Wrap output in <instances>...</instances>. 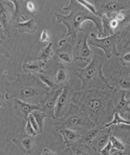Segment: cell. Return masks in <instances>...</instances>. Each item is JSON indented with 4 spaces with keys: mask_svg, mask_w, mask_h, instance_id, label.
I'll list each match as a JSON object with an SVG mask.
<instances>
[{
    "mask_svg": "<svg viewBox=\"0 0 130 155\" xmlns=\"http://www.w3.org/2000/svg\"><path fill=\"white\" fill-rule=\"evenodd\" d=\"M65 9H69V14H55L57 21L63 23L67 28V34L65 38L70 37L71 39H75L77 37V33L80 30H82L83 24L87 20H91L94 23L100 33V35L101 36L103 25L102 19L100 16H95L78 3V2H76L74 1H71L69 7Z\"/></svg>",
    "mask_w": 130,
    "mask_h": 155,
    "instance_id": "cell-1",
    "label": "cell"
},
{
    "mask_svg": "<svg viewBox=\"0 0 130 155\" xmlns=\"http://www.w3.org/2000/svg\"><path fill=\"white\" fill-rule=\"evenodd\" d=\"M120 33L111 34L110 36L104 37H98L94 34H91L88 38L87 42L89 45H92L96 48H100L104 52L105 55L108 58H110L111 56H118L119 54L117 51L118 39L119 37Z\"/></svg>",
    "mask_w": 130,
    "mask_h": 155,
    "instance_id": "cell-2",
    "label": "cell"
},
{
    "mask_svg": "<svg viewBox=\"0 0 130 155\" xmlns=\"http://www.w3.org/2000/svg\"><path fill=\"white\" fill-rule=\"evenodd\" d=\"M87 37H85L84 41H81L78 44L77 47V53L76 54V58L77 59H83L86 60L91 56V50L89 48V44L87 42Z\"/></svg>",
    "mask_w": 130,
    "mask_h": 155,
    "instance_id": "cell-3",
    "label": "cell"
},
{
    "mask_svg": "<svg viewBox=\"0 0 130 155\" xmlns=\"http://www.w3.org/2000/svg\"><path fill=\"white\" fill-rule=\"evenodd\" d=\"M16 28L21 34L27 33V34H34L38 29V26L34 22V19H30L27 21L19 22L16 24Z\"/></svg>",
    "mask_w": 130,
    "mask_h": 155,
    "instance_id": "cell-4",
    "label": "cell"
},
{
    "mask_svg": "<svg viewBox=\"0 0 130 155\" xmlns=\"http://www.w3.org/2000/svg\"><path fill=\"white\" fill-rule=\"evenodd\" d=\"M15 102H16V106L20 108L22 113L25 116H27V117L33 112L41 110V108L38 105L30 104V103L22 101L20 99H15Z\"/></svg>",
    "mask_w": 130,
    "mask_h": 155,
    "instance_id": "cell-5",
    "label": "cell"
},
{
    "mask_svg": "<svg viewBox=\"0 0 130 155\" xmlns=\"http://www.w3.org/2000/svg\"><path fill=\"white\" fill-rule=\"evenodd\" d=\"M96 68H97L96 64H95V60L94 59L90 63V64H88L85 68H83V70L81 71L82 73L80 74L82 76V79H84V81H88L92 79H94L95 74H96L97 72Z\"/></svg>",
    "mask_w": 130,
    "mask_h": 155,
    "instance_id": "cell-6",
    "label": "cell"
},
{
    "mask_svg": "<svg viewBox=\"0 0 130 155\" xmlns=\"http://www.w3.org/2000/svg\"><path fill=\"white\" fill-rule=\"evenodd\" d=\"M68 97H69V91L67 88H63V91L59 95V99L57 101V104L55 107V116H59V113L62 112L64 106H66L68 102Z\"/></svg>",
    "mask_w": 130,
    "mask_h": 155,
    "instance_id": "cell-7",
    "label": "cell"
},
{
    "mask_svg": "<svg viewBox=\"0 0 130 155\" xmlns=\"http://www.w3.org/2000/svg\"><path fill=\"white\" fill-rule=\"evenodd\" d=\"M45 67V62L41 61H37L34 62H27L23 65V70L26 71L33 72H41L43 71Z\"/></svg>",
    "mask_w": 130,
    "mask_h": 155,
    "instance_id": "cell-8",
    "label": "cell"
},
{
    "mask_svg": "<svg viewBox=\"0 0 130 155\" xmlns=\"http://www.w3.org/2000/svg\"><path fill=\"white\" fill-rule=\"evenodd\" d=\"M62 91H63V88H60L59 90L56 91L55 93L52 95V98L49 100L47 101L46 103H45V109L49 112V113H52L53 116H55V107H56L58 99H59V96Z\"/></svg>",
    "mask_w": 130,
    "mask_h": 155,
    "instance_id": "cell-9",
    "label": "cell"
},
{
    "mask_svg": "<svg viewBox=\"0 0 130 155\" xmlns=\"http://www.w3.org/2000/svg\"><path fill=\"white\" fill-rule=\"evenodd\" d=\"M53 55V50H52V42H49L46 47L43 48L40 51L38 55V61L46 62L48 59H50Z\"/></svg>",
    "mask_w": 130,
    "mask_h": 155,
    "instance_id": "cell-10",
    "label": "cell"
},
{
    "mask_svg": "<svg viewBox=\"0 0 130 155\" xmlns=\"http://www.w3.org/2000/svg\"><path fill=\"white\" fill-rule=\"evenodd\" d=\"M59 132L63 136V140L66 143H71L78 137V134L75 132V130H73L70 129H62V130H59Z\"/></svg>",
    "mask_w": 130,
    "mask_h": 155,
    "instance_id": "cell-11",
    "label": "cell"
},
{
    "mask_svg": "<svg viewBox=\"0 0 130 155\" xmlns=\"http://www.w3.org/2000/svg\"><path fill=\"white\" fill-rule=\"evenodd\" d=\"M118 125H125V126H130V121L129 120H124L122 117L119 116V114L118 113H115L114 114V117H113L112 121H111L109 124H107L104 127H103L102 129L107 128V127H111V126H118Z\"/></svg>",
    "mask_w": 130,
    "mask_h": 155,
    "instance_id": "cell-12",
    "label": "cell"
},
{
    "mask_svg": "<svg viewBox=\"0 0 130 155\" xmlns=\"http://www.w3.org/2000/svg\"><path fill=\"white\" fill-rule=\"evenodd\" d=\"M37 94V91L32 86H25L20 90V97L23 99H30L34 97Z\"/></svg>",
    "mask_w": 130,
    "mask_h": 155,
    "instance_id": "cell-13",
    "label": "cell"
},
{
    "mask_svg": "<svg viewBox=\"0 0 130 155\" xmlns=\"http://www.w3.org/2000/svg\"><path fill=\"white\" fill-rule=\"evenodd\" d=\"M32 114L34 115V118L36 119V121H37V123H38V127H39V129H40V133H41L43 130V125H44L45 119L46 118V117H50V116H48L47 113H43V112H39V111L33 112Z\"/></svg>",
    "mask_w": 130,
    "mask_h": 155,
    "instance_id": "cell-14",
    "label": "cell"
},
{
    "mask_svg": "<svg viewBox=\"0 0 130 155\" xmlns=\"http://www.w3.org/2000/svg\"><path fill=\"white\" fill-rule=\"evenodd\" d=\"M101 102L99 99H91L87 102V106L88 107V109L94 113H98L100 111L101 109Z\"/></svg>",
    "mask_w": 130,
    "mask_h": 155,
    "instance_id": "cell-15",
    "label": "cell"
},
{
    "mask_svg": "<svg viewBox=\"0 0 130 155\" xmlns=\"http://www.w3.org/2000/svg\"><path fill=\"white\" fill-rule=\"evenodd\" d=\"M109 140L111 143L112 148H114L115 150H119V151H122V150H125V145H124V143L120 140L118 139L117 137H114V136H111L109 138Z\"/></svg>",
    "mask_w": 130,
    "mask_h": 155,
    "instance_id": "cell-16",
    "label": "cell"
},
{
    "mask_svg": "<svg viewBox=\"0 0 130 155\" xmlns=\"http://www.w3.org/2000/svg\"><path fill=\"white\" fill-rule=\"evenodd\" d=\"M67 71L65 67H61L56 74V81L58 83H63L67 79Z\"/></svg>",
    "mask_w": 130,
    "mask_h": 155,
    "instance_id": "cell-17",
    "label": "cell"
},
{
    "mask_svg": "<svg viewBox=\"0 0 130 155\" xmlns=\"http://www.w3.org/2000/svg\"><path fill=\"white\" fill-rule=\"evenodd\" d=\"M77 2H78V3H80V5H82V6H84V8H86V9H87L88 11H90L91 13L94 14L95 16H99L98 12V11H97L95 6L94 5H92L91 2H87V1H86V0H79V1H77Z\"/></svg>",
    "mask_w": 130,
    "mask_h": 155,
    "instance_id": "cell-18",
    "label": "cell"
},
{
    "mask_svg": "<svg viewBox=\"0 0 130 155\" xmlns=\"http://www.w3.org/2000/svg\"><path fill=\"white\" fill-rule=\"evenodd\" d=\"M122 4L118 2H109L106 5V9L110 12H115L116 11L122 9Z\"/></svg>",
    "mask_w": 130,
    "mask_h": 155,
    "instance_id": "cell-19",
    "label": "cell"
},
{
    "mask_svg": "<svg viewBox=\"0 0 130 155\" xmlns=\"http://www.w3.org/2000/svg\"><path fill=\"white\" fill-rule=\"evenodd\" d=\"M98 132H99V131H98V129L91 130L87 134H86L84 140H83V142H84V143H87V144H91V143H92L93 140L94 139L95 137H96Z\"/></svg>",
    "mask_w": 130,
    "mask_h": 155,
    "instance_id": "cell-20",
    "label": "cell"
},
{
    "mask_svg": "<svg viewBox=\"0 0 130 155\" xmlns=\"http://www.w3.org/2000/svg\"><path fill=\"white\" fill-rule=\"evenodd\" d=\"M83 119L80 117L78 115H73L68 120V125L70 127H73V126H80L82 124Z\"/></svg>",
    "mask_w": 130,
    "mask_h": 155,
    "instance_id": "cell-21",
    "label": "cell"
},
{
    "mask_svg": "<svg viewBox=\"0 0 130 155\" xmlns=\"http://www.w3.org/2000/svg\"><path fill=\"white\" fill-rule=\"evenodd\" d=\"M39 78L42 83H44L47 87L48 88H53L54 87V83L53 81H52L50 78L48 77V76L45 75V74H39Z\"/></svg>",
    "mask_w": 130,
    "mask_h": 155,
    "instance_id": "cell-22",
    "label": "cell"
},
{
    "mask_svg": "<svg viewBox=\"0 0 130 155\" xmlns=\"http://www.w3.org/2000/svg\"><path fill=\"white\" fill-rule=\"evenodd\" d=\"M22 145L27 153L32 151V140L29 137H26L22 140Z\"/></svg>",
    "mask_w": 130,
    "mask_h": 155,
    "instance_id": "cell-23",
    "label": "cell"
},
{
    "mask_svg": "<svg viewBox=\"0 0 130 155\" xmlns=\"http://www.w3.org/2000/svg\"><path fill=\"white\" fill-rule=\"evenodd\" d=\"M27 120L30 122V124L32 125V127H34V130H36V132L38 133V134H40L39 127H38V123H37V121H36V119L34 118V115H33L32 113H30V114L27 116Z\"/></svg>",
    "mask_w": 130,
    "mask_h": 155,
    "instance_id": "cell-24",
    "label": "cell"
},
{
    "mask_svg": "<svg viewBox=\"0 0 130 155\" xmlns=\"http://www.w3.org/2000/svg\"><path fill=\"white\" fill-rule=\"evenodd\" d=\"M25 131L29 136H31V137H35V136H37L38 134V133L36 132L34 128L32 127V125L30 124V123L28 120H27V125H26L25 127Z\"/></svg>",
    "mask_w": 130,
    "mask_h": 155,
    "instance_id": "cell-25",
    "label": "cell"
},
{
    "mask_svg": "<svg viewBox=\"0 0 130 155\" xmlns=\"http://www.w3.org/2000/svg\"><path fill=\"white\" fill-rule=\"evenodd\" d=\"M59 59H60L63 62H64V63L70 64L71 63L72 61V58L67 52H62V53H59Z\"/></svg>",
    "mask_w": 130,
    "mask_h": 155,
    "instance_id": "cell-26",
    "label": "cell"
},
{
    "mask_svg": "<svg viewBox=\"0 0 130 155\" xmlns=\"http://www.w3.org/2000/svg\"><path fill=\"white\" fill-rule=\"evenodd\" d=\"M111 149H112V145L109 140L107 144L103 147V148L101 150V155H111Z\"/></svg>",
    "mask_w": 130,
    "mask_h": 155,
    "instance_id": "cell-27",
    "label": "cell"
},
{
    "mask_svg": "<svg viewBox=\"0 0 130 155\" xmlns=\"http://www.w3.org/2000/svg\"><path fill=\"white\" fill-rule=\"evenodd\" d=\"M50 41V34L48 33V30L46 29H44L41 32V37H40V41L41 42H48V41Z\"/></svg>",
    "mask_w": 130,
    "mask_h": 155,
    "instance_id": "cell-28",
    "label": "cell"
},
{
    "mask_svg": "<svg viewBox=\"0 0 130 155\" xmlns=\"http://www.w3.org/2000/svg\"><path fill=\"white\" fill-rule=\"evenodd\" d=\"M119 86L121 88H128L130 87V78H125L119 81Z\"/></svg>",
    "mask_w": 130,
    "mask_h": 155,
    "instance_id": "cell-29",
    "label": "cell"
},
{
    "mask_svg": "<svg viewBox=\"0 0 130 155\" xmlns=\"http://www.w3.org/2000/svg\"><path fill=\"white\" fill-rule=\"evenodd\" d=\"M108 141L109 140H108V135L102 136L99 139V140H98V146H99V147L105 146V145L107 144Z\"/></svg>",
    "mask_w": 130,
    "mask_h": 155,
    "instance_id": "cell-30",
    "label": "cell"
},
{
    "mask_svg": "<svg viewBox=\"0 0 130 155\" xmlns=\"http://www.w3.org/2000/svg\"><path fill=\"white\" fill-rule=\"evenodd\" d=\"M27 9H28V11L31 13H34L36 10V7H35V5L33 2H27Z\"/></svg>",
    "mask_w": 130,
    "mask_h": 155,
    "instance_id": "cell-31",
    "label": "cell"
},
{
    "mask_svg": "<svg viewBox=\"0 0 130 155\" xmlns=\"http://www.w3.org/2000/svg\"><path fill=\"white\" fill-rule=\"evenodd\" d=\"M115 19L116 20H118V22L123 21V20L125 19V15L121 12H116L115 16Z\"/></svg>",
    "mask_w": 130,
    "mask_h": 155,
    "instance_id": "cell-32",
    "label": "cell"
},
{
    "mask_svg": "<svg viewBox=\"0 0 130 155\" xmlns=\"http://www.w3.org/2000/svg\"><path fill=\"white\" fill-rule=\"evenodd\" d=\"M118 24V21L116 20L115 18H113V19H110V22H109V27H110V29H111V30H114V29H115L116 27H117Z\"/></svg>",
    "mask_w": 130,
    "mask_h": 155,
    "instance_id": "cell-33",
    "label": "cell"
},
{
    "mask_svg": "<svg viewBox=\"0 0 130 155\" xmlns=\"http://www.w3.org/2000/svg\"><path fill=\"white\" fill-rule=\"evenodd\" d=\"M41 155H59L57 153L52 151V150H49L48 148H44L41 152Z\"/></svg>",
    "mask_w": 130,
    "mask_h": 155,
    "instance_id": "cell-34",
    "label": "cell"
},
{
    "mask_svg": "<svg viewBox=\"0 0 130 155\" xmlns=\"http://www.w3.org/2000/svg\"><path fill=\"white\" fill-rule=\"evenodd\" d=\"M122 61L123 63L126 64H130V52L123 55Z\"/></svg>",
    "mask_w": 130,
    "mask_h": 155,
    "instance_id": "cell-35",
    "label": "cell"
},
{
    "mask_svg": "<svg viewBox=\"0 0 130 155\" xmlns=\"http://www.w3.org/2000/svg\"><path fill=\"white\" fill-rule=\"evenodd\" d=\"M75 153L76 155H87L85 152L83 151V150H79V149H77V150H75Z\"/></svg>",
    "mask_w": 130,
    "mask_h": 155,
    "instance_id": "cell-36",
    "label": "cell"
},
{
    "mask_svg": "<svg viewBox=\"0 0 130 155\" xmlns=\"http://www.w3.org/2000/svg\"><path fill=\"white\" fill-rule=\"evenodd\" d=\"M65 43H66V38H65V39H63V40H61V41H59V47L63 46V44H64Z\"/></svg>",
    "mask_w": 130,
    "mask_h": 155,
    "instance_id": "cell-37",
    "label": "cell"
},
{
    "mask_svg": "<svg viewBox=\"0 0 130 155\" xmlns=\"http://www.w3.org/2000/svg\"><path fill=\"white\" fill-rule=\"evenodd\" d=\"M128 98H129V99H130V93L128 94Z\"/></svg>",
    "mask_w": 130,
    "mask_h": 155,
    "instance_id": "cell-38",
    "label": "cell"
}]
</instances>
